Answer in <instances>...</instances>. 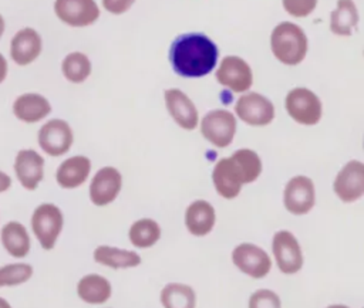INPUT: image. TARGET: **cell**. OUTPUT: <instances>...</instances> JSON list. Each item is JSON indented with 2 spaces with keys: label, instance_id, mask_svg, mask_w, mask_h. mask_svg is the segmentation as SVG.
I'll return each mask as SVG.
<instances>
[{
  "label": "cell",
  "instance_id": "26",
  "mask_svg": "<svg viewBox=\"0 0 364 308\" xmlns=\"http://www.w3.org/2000/svg\"><path fill=\"white\" fill-rule=\"evenodd\" d=\"M161 302L165 308H195L196 294L186 284L171 282L162 288Z\"/></svg>",
  "mask_w": 364,
  "mask_h": 308
},
{
  "label": "cell",
  "instance_id": "10",
  "mask_svg": "<svg viewBox=\"0 0 364 308\" xmlns=\"http://www.w3.org/2000/svg\"><path fill=\"white\" fill-rule=\"evenodd\" d=\"M233 264L246 275L252 278H263L272 268V260L269 254L250 243H242L232 251Z\"/></svg>",
  "mask_w": 364,
  "mask_h": 308
},
{
  "label": "cell",
  "instance_id": "18",
  "mask_svg": "<svg viewBox=\"0 0 364 308\" xmlns=\"http://www.w3.org/2000/svg\"><path fill=\"white\" fill-rule=\"evenodd\" d=\"M165 105L173 121L186 131L196 128L199 115L193 102L188 98L185 92L178 88H171L165 91Z\"/></svg>",
  "mask_w": 364,
  "mask_h": 308
},
{
  "label": "cell",
  "instance_id": "37",
  "mask_svg": "<svg viewBox=\"0 0 364 308\" xmlns=\"http://www.w3.org/2000/svg\"><path fill=\"white\" fill-rule=\"evenodd\" d=\"M327 308H350V307L341 305V304H334V305H330V307H327Z\"/></svg>",
  "mask_w": 364,
  "mask_h": 308
},
{
  "label": "cell",
  "instance_id": "5",
  "mask_svg": "<svg viewBox=\"0 0 364 308\" xmlns=\"http://www.w3.org/2000/svg\"><path fill=\"white\" fill-rule=\"evenodd\" d=\"M286 111L297 123L316 125L321 119V101L307 88H294L289 91L284 99Z\"/></svg>",
  "mask_w": 364,
  "mask_h": 308
},
{
  "label": "cell",
  "instance_id": "15",
  "mask_svg": "<svg viewBox=\"0 0 364 308\" xmlns=\"http://www.w3.org/2000/svg\"><path fill=\"white\" fill-rule=\"evenodd\" d=\"M13 169L18 183L26 190H36L44 177V158L34 149H20Z\"/></svg>",
  "mask_w": 364,
  "mask_h": 308
},
{
  "label": "cell",
  "instance_id": "14",
  "mask_svg": "<svg viewBox=\"0 0 364 308\" xmlns=\"http://www.w3.org/2000/svg\"><path fill=\"white\" fill-rule=\"evenodd\" d=\"M334 193L344 203H353L364 194V165L360 160H350L337 173L333 185Z\"/></svg>",
  "mask_w": 364,
  "mask_h": 308
},
{
  "label": "cell",
  "instance_id": "30",
  "mask_svg": "<svg viewBox=\"0 0 364 308\" xmlns=\"http://www.w3.org/2000/svg\"><path fill=\"white\" fill-rule=\"evenodd\" d=\"M249 308H282V302L276 292L257 290L249 298Z\"/></svg>",
  "mask_w": 364,
  "mask_h": 308
},
{
  "label": "cell",
  "instance_id": "7",
  "mask_svg": "<svg viewBox=\"0 0 364 308\" xmlns=\"http://www.w3.org/2000/svg\"><path fill=\"white\" fill-rule=\"evenodd\" d=\"M74 135L71 126L64 119L47 121L37 133V142L41 150L50 156H61L67 153L73 145Z\"/></svg>",
  "mask_w": 364,
  "mask_h": 308
},
{
  "label": "cell",
  "instance_id": "27",
  "mask_svg": "<svg viewBox=\"0 0 364 308\" xmlns=\"http://www.w3.org/2000/svg\"><path fill=\"white\" fill-rule=\"evenodd\" d=\"M129 241L138 248L152 247L161 237V227L152 219H139L129 229Z\"/></svg>",
  "mask_w": 364,
  "mask_h": 308
},
{
  "label": "cell",
  "instance_id": "29",
  "mask_svg": "<svg viewBox=\"0 0 364 308\" xmlns=\"http://www.w3.org/2000/svg\"><path fill=\"white\" fill-rule=\"evenodd\" d=\"M33 273V265L28 263H9L0 265V288L24 284L31 278Z\"/></svg>",
  "mask_w": 364,
  "mask_h": 308
},
{
  "label": "cell",
  "instance_id": "34",
  "mask_svg": "<svg viewBox=\"0 0 364 308\" xmlns=\"http://www.w3.org/2000/svg\"><path fill=\"white\" fill-rule=\"evenodd\" d=\"M7 74H9V64L6 57L0 53V84L4 82V79L7 78Z\"/></svg>",
  "mask_w": 364,
  "mask_h": 308
},
{
  "label": "cell",
  "instance_id": "35",
  "mask_svg": "<svg viewBox=\"0 0 364 308\" xmlns=\"http://www.w3.org/2000/svg\"><path fill=\"white\" fill-rule=\"evenodd\" d=\"M4 30H6V21H4V18H3V16L0 14V38H1V35H3V33H4Z\"/></svg>",
  "mask_w": 364,
  "mask_h": 308
},
{
  "label": "cell",
  "instance_id": "22",
  "mask_svg": "<svg viewBox=\"0 0 364 308\" xmlns=\"http://www.w3.org/2000/svg\"><path fill=\"white\" fill-rule=\"evenodd\" d=\"M216 221L213 206L206 200L192 202L185 211V226L193 236L202 237L212 231Z\"/></svg>",
  "mask_w": 364,
  "mask_h": 308
},
{
  "label": "cell",
  "instance_id": "16",
  "mask_svg": "<svg viewBox=\"0 0 364 308\" xmlns=\"http://www.w3.org/2000/svg\"><path fill=\"white\" fill-rule=\"evenodd\" d=\"M122 176L118 169L105 166L100 169L90 185V199L95 206H107L114 202L121 190Z\"/></svg>",
  "mask_w": 364,
  "mask_h": 308
},
{
  "label": "cell",
  "instance_id": "24",
  "mask_svg": "<svg viewBox=\"0 0 364 308\" xmlns=\"http://www.w3.org/2000/svg\"><path fill=\"white\" fill-rule=\"evenodd\" d=\"M78 297L88 304H102L111 297V284L100 274H87L77 284Z\"/></svg>",
  "mask_w": 364,
  "mask_h": 308
},
{
  "label": "cell",
  "instance_id": "11",
  "mask_svg": "<svg viewBox=\"0 0 364 308\" xmlns=\"http://www.w3.org/2000/svg\"><path fill=\"white\" fill-rule=\"evenodd\" d=\"M216 81L233 92H245L253 84L252 68L243 58L228 55L216 70Z\"/></svg>",
  "mask_w": 364,
  "mask_h": 308
},
{
  "label": "cell",
  "instance_id": "2",
  "mask_svg": "<svg viewBox=\"0 0 364 308\" xmlns=\"http://www.w3.org/2000/svg\"><path fill=\"white\" fill-rule=\"evenodd\" d=\"M262 173V160L252 149H239L230 158L216 162L212 180L216 192L225 199H235L242 186L255 182Z\"/></svg>",
  "mask_w": 364,
  "mask_h": 308
},
{
  "label": "cell",
  "instance_id": "17",
  "mask_svg": "<svg viewBox=\"0 0 364 308\" xmlns=\"http://www.w3.org/2000/svg\"><path fill=\"white\" fill-rule=\"evenodd\" d=\"M41 35L31 27L18 30L10 41V57L20 67H26L36 61L41 54Z\"/></svg>",
  "mask_w": 364,
  "mask_h": 308
},
{
  "label": "cell",
  "instance_id": "21",
  "mask_svg": "<svg viewBox=\"0 0 364 308\" xmlns=\"http://www.w3.org/2000/svg\"><path fill=\"white\" fill-rule=\"evenodd\" d=\"M90 170V159L82 155H75L60 163L55 170V180L63 189H75L87 180Z\"/></svg>",
  "mask_w": 364,
  "mask_h": 308
},
{
  "label": "cell",
  "instance_id": "36",
  "mask_svg": "<svg viewBox=\"0 0 364 308\" xmlns=\"http://www.w3.org/2000/svg\"><path fill=\"white\" fill-rule=\"evenodd\" d=\"M0 308H11V305L9 304V301H6L4 298L0 297Z\"/></svg>",
  "mask_w": 364,
  "mask_h": 308
},
{
  "label": "cell",
  "instance_id": "33",
  "mask_svg": "<svg viewBox=\"0 0 364 308\" xmlns=\"http://www.w3.org/2000/svg\"><path fill=\"white\" fill-rule=\"evenodd\" d=\"M11 187V177L6 172L0 170V193L7 192Z\"/></svg>",
  "mask_w": 364,
  "mask_h": 308
},
{
  "label": "cell",
  "instance_id": "31",
  "mask_svg": "<svg viewBox=\"0 0 364 308\" xmlns=\"http://www.w3.org/2000/svg\"><path fill=\"white\" fill-rule=\"evenodd\" d=\"M284 10L293 17H306L317 6V0H282Z\"/></svg>",
  "mask_w": 364,
  "mask_h": 308
},
{
  "label": "cell",
  "instance_id": "1",
  "mask_svg": "<svg viewBox=\"0 0 364 308\" xmlns=\"http://www.w3.org/2000/svg\"><path fill=\"white\" fill-rule=\"evenodd\" d=\"M216 44L202 33L178 35L169 48L173 71L183 78H200L213 71L218 61Z\"/></svg>",
  "mask_w": 364,
  "mask_h": 308
},
{
  "label": "cell",
  "instance_id": "4",
  "mask_svg": "<svg viewBox=\"0 0 364 308\" xmlns=\"http://www.w3.org/2000/svg\"><path fill=\"white\" fill-rule=\"evenodd\" d=\"M31 230L41 248L53 250L64 226V216L53 203L38 204L31 214Z\"/></svg>",
  "mask_w": 364,
  "mask_h": 308
},
{
  "label": "cell",
  "instance_id": "20",
  "mask_svg": "<svg viewBox=\"0 0 364 308\" xmlns=\"http://www.w3.org/2000/svg\"><path fill=\"white\" fill-rule=\"evenodd\" d=\"M0 243L13 258H24L31 250V238L26 226L20 221H7L0 230Z\"/></svg>",
  "mask_w": 364,
  "mask_h": 308
},
{
  "label": "cell",
  "instance_id": "3",
  "mask_svg": "<svg viewBox=\"0 0 364 308\" xmlns=\"http://www.w3.org/2000/svg\"><path fill=\"white\" fill-rule=\"evenodd\" d=\"M307 37L301 27L283 21L270 34V48L273 55L284 65L300 64L307 54Z\"/></svg>",
  "mask_w": 364,
  "mask_h": 308
},
{
  "label": "cell",
  "instance_id": "13",
  "mask_svg": "<svg viewBox=\"0 0 364 308\" xmlns=\"http://www.w3.org/2000/svg\"><path fill=\"white\" fill-rule=\"evenodd\" d=\"M316 194L313 180L307 176L291 177L283 192V203L287 211L296 216L309 213L314 206Z\"/></svg>",
  "mask_w": 364,
  "mask_h": 308
},
{
  "label": "cell",
  "instance_id": "8",
  "mask_svg": "<svg viewBox=\"0 0 364 308\" xmlns=\"http://www.w3.org/2000/svg\"><path fill=\"white\" fill-rule=\"evenodd\" d=\"M235 112L245 123L252 126L269 125L274 118L273 104L257 92L242 95L235 105Z\"/></svg>",
  "mask_w": 364,
  "mask_h": 308
},
{
  "label": "cell",
  "instance_id": "23",
  "mask_svg": "<svg viewBox=\"0 0 364 308\" xmlns=\"http://www.w3.org/2000/svg\"><path fill=\"white\" fill-rule=\"evenodd\" d=\"M94 260L109 268H132L141 264V257L135 251L122 250L118 247L100 246L94 250Z\"/></svg>",
  "mask_w": 364,
  "mask_h": 308
},
{
  "label": "cell",
  "instance_id": "12",
  "mask_svg": "<svg viewBox=\"0 0 364 308\" xmlns=\"http://www.w3.org/2000/svg\"><path fill=\"white\" fill-rule=\"evenodd\" d=\"M54 13L71 27L91 26L100 17V9L95 0H55Z\"/></svg>",
  "mask_w": 364,
  "mask_h": 308
},
{
  "label": "cell",
  "instance_id": "32",
  "mask_svg": "<svg viewBox=\"0 0 364 308\" xmlns=\"http://www.w3.org/2000/svg\"><path fill=\"white\" fill-rule=\"evenodd\" d=\"M135 0H102V6L112 14H122L129 10Z\"/></svg>",
  "mask_w": 364,
  "mask_h": 308
},
{
  "label": "cell",
  "instance_id": "28",
  "mask_svg": "<svg viewBox=\"0 0 364 308\" xmlns=\"http://www.w3.org/2000/svg\"><path fill=\"white\" fill-rule=\"evenodd\" d=\"M61 71L65 79L74 84L84 82L91 74V61L80 51L70 53L61 62Z\"/></svg>",
  "mask_w": 364,
  "mask_h": 308
},
{
  "label": "cell",
  "instance_id": "19",
  "mask_svg": "<svg viewBox=\"0 0 364 308\" xmlns=\"http://www.w3.org/2000/svg\"><path fill=\"white\" fill-rule=\"evenodd\" d=\"M11 109L18 121L24 123H36L50 115L51 104L41 94L26 92L14 99Z\"/></svg>",
  "mask_w": 364,
  "mask_h": 308
},
{
  "label": "cell",
  "instance_id": "6",
  "mask_svg": "<svg viewBox=\"0 0 364 308\" xmlns=\"http://www.w3.org/2000/svg\"><path fill=\"white\" fill-rule=\"evenodd\" d=\"M200 133L216 148H226L236 133V118L226 109L209 111L200 121Z\"/></svg>",
  "mask_w": 364,
  "mask_h": 308
},
{
  "label": "cell",
  "instance_id": "25",
  "mask_svg": "<svg viewBox=\"0 0 364 308\" xmlns=\"http://www.w3.org/2000/svg\"><path fill=\"white\" fill-rule=\"evenodd\" d=\"M358 24V11L353 0H337V7L330 13V30L336 35H351Z\"/></svg>",
  "mask_w": 364,
  "mask_h": 308
},
{
  "label": "cell",
  "instance_id": "9",
  "mask_svg": "<svg viewBox=\"0 0 364 308\" xmlns=\"http://www.w3.org/2000/svg\"><path fill=\"white\" fill-rule=\"evenodd\" d=\"M272 250L276 264L283 274H296L303 267V254L297 238L287 230L273 236Z\"/></svg>",
  "mask_w": 364,
  "mask_h": 308
}]
</instances>
